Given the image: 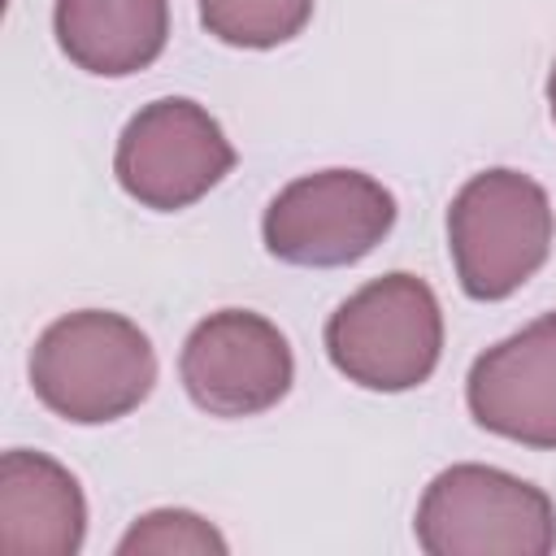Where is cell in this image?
<instances>
[{
    "mask_svg": "<svg viewBox=\"0 0 556 556\" xmlns=\"http://www.w3.org/2000/svg\"><path fill=\"white\" fill-rule=\"evenodd\" d=\"M39 404L74 426H104L135 413L156 387L152 339L122 313L78 308L56 317L30 348Z\"/></svg>",
    "mask_w": 556,
    "mask_h": 556,
    "instance_id": "1",
    "label": "cell"
},
{
    "mask_svg": "<svg viewBox=\"0 0 556 556\" xmlns=\"http://www.w3.org/2000/svg\"><path fill=\"white\" fill-rule=\"evenodd\" d=\"M552 239V200L521 169H482L452 195L447 252L456 265V282L469 300H508L547 265Z\"/></svg>",
    "mask_w": 556,
    "mask_h": 556,
    "instance_id": "2",
    "label": "cell"
},
{
    "mask_svg": "<svg viewBox=\"0 0 556 556\" xmlns=\"http://www.w3.org/2000/svg\"><path fill=\"white\" fill-rule=\"evenodd\" d=\"M413 534L426 556H547L556 552V504L508 469L460 460L421 491Z\"/></svg>",
    "mask_w": 556,
    "mask_h": 556,
    "instance_id": "3",
    "label": "cell"
},
{
    "mask_svg": "<svg viewBox=\"0 0 556 556\" xmlns=\"http://www.w3.org/2000/svg\"><path fill=\"white\" fill-rule=\"evenodd\" d=\"M330 365L365 391H413L443 356V308L426 278L382 274L326 317Z\"/></svg>",
    "mask_w": 556,
    "mask_h": 556,
    "instance_id": "4",
    "label": "cell"
},
{
    "mask_svg": "<svg viewBox=\"0 0 556 556\" xmlns=\"http://www.w3.org/2000/svg\"><path fill=\"white\" fill-rule=\"evenodd\" d=\"M395 226V195L361 169H317L291 178L261 217L269 256L300 269L365 261Z\"/></svg>",
    "mask_w": 556,
    "mask_h": 556,
    "instance_id": "5",
    "label": "cell"
},
{
    "mask_svg": "<svg viewBox=\"0 0 556 556\" xmlns=\"http://www.w3.org/2000/svg\"><path fill=\"white\" fill-rule=\"evenodd\" d=\"M235 169V143L222 122L187 100L161 96L143 104L117 135L113 174L117 187L156 213H178L204 200Z\"/></svg>",
    "mask_w": 556,
    "mask_h": 556,
    "instance_id": "6",
    "label": "cell"
},
{
    "mask_svg": "<svg viewBox=\"0 0 556 556\" xmlns=\"http://www.w3.org/2000/svg\"><path fill=\"white\" fill-rule=\"evenodd\" d=\"M178 378L208 417H256L295 382L287 334L252 308H217L191 326L178 352Z\"/></svg>",
    "mask_w": 556,
    "mask_h": 556,
    "instance_id": "7",
    "label": "cell"
},
{
    "mask_svg": "<svg viewBox=\"0 0 556 556\" xmlns=\"http://www.w3.org/2000/svg\"><path fill=\"white\" fill-rule=\"evenodd\" d=\"M469 417L521 447L556 452V313L486 348L465 378Z\"/></svg>",
    "mask_w": 556,
    "mask_h": 556,
    "instance_id": "8",
    "label": "cell"
},
{
    "mask_svg": "<svg viewBox=\"0 0 556 556\" xmlns=\"http://www.w3.org/2000/svg\"><path fill=\"white\" fill-rule=\"evenodd\" d=\"M87 539V495L48 452L9 447L0 456V552L74 556Z\"/></svg>",
    "mask_w": 556,
    "mask_h": 556,
    "instance_id": "9",
    "label": "cell"
},
{
    "mask_svg": "<svg viewBox=\"0 0 556 556\" xmlns=\"http://www.w3.org/2000/svg\"><path fill=\"white\" fill-rule=\"evenodd\" d=\"M56 48L96 78L148 70L169 43V0H56Z\"/></svg>",
    "mask_w": 556,
    "mask_h": 556,
    "instance_id": "10",
    "label": "cell"
},
{
    "mask_svg": "<svg viewBox=\"0 0 556 556\" xmlns=\"http://www.w3.org/2000/svg\"><path fill=\"white\" fill-rule=\"evenodd\" d=\"M317 0H200V22L230 48H278L295 39Z\"/></svg>",
    "mask_w": 556,
    "mask_h": 556,
    "instance_id": "11",
    "label": "cell"
},
{
    "mask_svg": "<svg viewBox=\"0 0 556 556\" xmlns=\"http://www.w3.org/2000/svg\"><path fill=\"white\" fill-rule=\"evenodd\" d=\"M230 543L217 526L187 508H152L117 539V556H226Z\"/></svg>",
    "mask_w": 556,
    "mask_h": 556,
    "instance_id": "12",
    "label": "cell"
},
{
    "mask_svg": "<svg viewBox=\"0 0 556 556\" xmlns=\"http://www.w3.org/2000/svg\"><path fill=\"white\" fill-rule=\"evenodd\" d=\"M547 109H552V122H556V61H552V74H547Z\"/></svg>",
    "mask_w": 556,
    "mask_h": 556,
    "instance_id": "13",
    "label": "cell"
}]
</instances>
